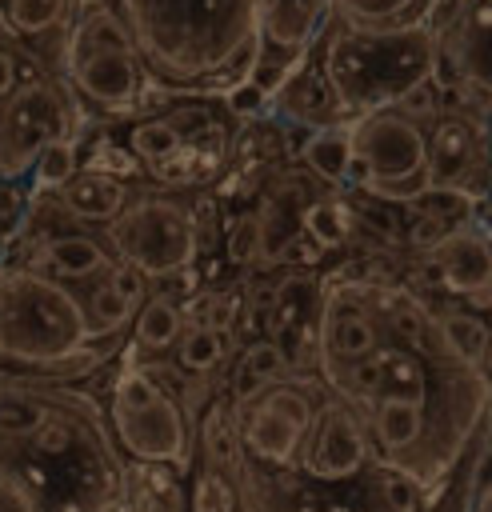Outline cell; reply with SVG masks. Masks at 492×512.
I'll list each match as a JSON object with an SVG mask.
<instances>
[{
    "mask_svg": "<svg viewBox=\"0 0 492 512\" xmlns=\"http://www.w3.org/2000/svg\"><path fill=\"white\" fill-rule=\"evenodd\" d=\"M92 340L84 304L32 268L0 272V356L12 364H68Z\"/></svg>",
    "mask_w": 492,
    "mask_h": 512,
    "instance_id": "cell-1",
    "label": "cell"
},
{
    "mask_svg": "<svg viewBox=\"0 0 492 512\" xmlns=\"http://www.w3.org/2000/svg\"><path fill=\"white\" fill-rule=\"evenodd\" d=\"M108 420L120 448L156 468H184L192 456V424L184 408L144 368H124L112 384Z\"/></svg>",
    "mask_w": 492,
    "mask_h": 512,
    "instance_id": "cell-2",
    "label": "cell"
},
{
    "mask_svg": "<svg viewBox=\"0 0 492 512\" xmlns=\"http://www.w3.org/2000/svg\"><path fill=\"white\" fill-rule=\"evenodd\" d=\"M364 164L360 184L380 200H416L428 188L424 132L404 116H372L352 132V164Z\"/></svg>",
    "mask_w": 492,
    "mask_h": 512,
    "instance_id": "cell-3",
    "label": "cell"
},
{
    "mask_svg": "<svg viewBox=\"0 0 492 512\" xmlns=\"http://www.w3.org/2000/svg\"><path fill=\"white\" fill-rule=\"evenodd\" d=\"M108 232H112V248L140 276H172V272L188 268L196 256L192 220L184 216V208H176L172 200H160V196H148V200L132 204L128 212H120L108 224Z\"/></svg>",
    "mask_w": 492,
    "mask_h": 512,
    "instance_id": "cell-4",
    "label": "cell"
},
{
    "mask_svg": "<svg viewBox=\"0 0 492 512\" xmlns=\"http://www.w3.org/2000/svg\"><path fill=\"white\" fill-rule=\"evenodd\" d=\"M312 400L308 392L292 384H272L264 396H256L248 408L236 412V436L240 448L268 464V468H292L300 456V444L312 428Z\"/></svg>",
    "mask_w": 492,
    "mask_h": 512,
    "instance_id": "cell-5",
    "label": "cell"
},
{
    "mask_svg": "<svg viewBox=\"0 0 492 512\" xmlns=\"http://www.w3.org/2000/svg\"><path fill=\"white\" fill-rule=\"evenodd\" d=\"M72 128L68 96L56 84H32L0 108V168H32L36 152Z\"/></svg>",
    "mask_w": 492,
    "mask_h": 512,
    "instance_id": "cell-6",
    "label": "cell"
},
{
    "mask_svg": "<svg viewBox=\"0 0 492 512\" xmlns=\"http://www.w3.org/2000/svg\"><path fill=\"white\" fill-rule=\"evenodd\" d=\"M372 460V444H368V428L360 424V416L348 408V404H324L316 416H312V428L300 444V456H296V468L312 480H324V484H340V480H352L368 468Z\"/></svg>",
    "mask_w": 492,
    "mask_h": 512,
    "instance_id": "cell-7",
    "label": "cell"
},
{
    "mask_svg": "<svg viewBox=\"0 0 492 512\" xmlns=\"http://www.w3.org/2000/svg\"><path fill=\"white\" fill-rule=\"evenodd\" d=\"M72 76H76V88L84 96H92L96 104H128L140 88L136 52H128V48L80 52L72 60Z\"/></svg>",
    "mask_w": 492,
    "mask_h": 512,
    "instance_id": "cell-8",
    "label": "cell"
},
{
    "mask_svg": "<svg viewBox=\"0 0 492 512\" xmlns=\"http://www.w3.org/2000/svg\"><path fill=\"white\" fill-rule=\"evenodd\" d=\"M432 252L452 292L472 296V300H484L492 292V248L476 232H448Z\"/></svg>",
    "mask_w": 492,
    "mask_h": 512,
    "instance_id": "cell-9",
    "label": "cell"
},
{
    "mask_svg": "<svg viewBox=\"0 0 492 512\" xmlns=\"http://www.w3.org/2000/svg\"><path fill=\"white\" fill-rule=\"evenodd\" d=\"M368 428H372L376 444H380L396 464H404V460L424 444V432H428V404H412V400H376Z\"/></svg>",
    "mask_w": 492,
    "mask_h": 512,
    "instance_id": "cell-10",
    "label": "cell"
},
{
    "mask_svg": "<svg viewBox=\"0 0 492 512\" xmlns=\"http://www.w3.org/2000/svg\"><path fill=\"white\" fill-rule=\"evenodd\" d=\"M52 408H56V400H48L44 392H36V388H0V444H28L40 428H44V420L52 416Z\"/></svg>",
    "mask_w": 492,
    "mask_h": 512,
    "instance_id": "cell-11",
    "label": "cell"
},
{
    "mask_svg": "<svg viewBox=\"0 0 492 512\" xmlns=\"http://www.w3.org/2000/svg\"><path fill=\"white\" fill-rule=\"evenodd\" d=\"M60 200L72 216L84 220H116L124 208V184L104 172H80L68 184H60Z\"/></svg>",
    "mask_w": 492,
    "mask_h": 512,
    "instance_id": "cell-12",
    "label": "cell"
},
{
    "mask_svg": "<svg viewBox=\"0 0 492 512\" xmlns=\"http://www.w3.org/2000/svg\"><path fill=\"white\" fill-rule=\"evenodd\" d=\"M324 348L328 356H340L344 364H356L364 356H372L376 344V324L364 312H340L324 324Z\"/></svg>",
    "mask_w": 492,
    "mask_h": 512,
    "instance_id": "cell-13",
    "label": "cell"
},
{
    "mask_svg": "<svg viewBox=\"0 0 492 512\" xmlns=\"http://www.w3.org/2000/svg\"><path fill=\"white\" fill-rule=\"evenodd\" d=\"M472 148H468V128L460 120H444L436 128V140H432V152H428V188H444L452 180H460V168L468 164Z\"/></svg>",
    "mask_w": 492,
    "mask_h": 512,
    "instance_id": "cell-14",
    "label": "cell"
},
{
    "mask_svg": "<svg viewBox=\"0 0 492 512\" xmlns=\"http://www.w3.org/2000/svg\"><path fill=\"white\" fill-rule=\"evenodd\" d=\"M180 336H184V312H180V304H172L164 296L144 300V308L136 316V344L148 348V352H160V348L180 344Z\"/></svg>",
    "mask_w": 492,
    "mask_h": 512,
    "instance_id": "cell-15",
    "label": "cell"
},
{
    "mask_svg": "<svg viewBox=\"0 0 492 512\" xmlns=\"http://www.w3.org/2000/svg\"><path fill=\"white\" fill-rule=\"evenodd\" d=\"M440 344L448 356H456L460 364H480L488 356V344H492V332L480 316L472 312H448L440 320Z\"/></svg>",
    "mask_w": 492,
    "mask_h": 512,
    "instance_id": "cell-16",
    "label": "cell"
},
{
    "mask_svg": "<svg viewBox=\"0 0 492 512\" xmlns=\"http://www.w3.org/2000/svg\"><path fill=\"white\" fill-rule=\"evenodd\" d=\"M44 260L60 276H76V280L80 276H92V272H100L108 264L104 248L96 240H88V236H56V240H48L44 244Z\"/></svg>",
    "mask_w": 492,
    "mask_h": 512,
    "instance_id": "cell-17",
    "label": "cell"
},
{
    "mask_svg": "<svg viewBox=\"0 0 492 512\" xmlns=\"http://www.w3.org/2000/svg\"><path fill=\"white\" fill-rule=\"evenodd\" d=\"M224 352H228V332H216L208 324H192L180 336V352L176 356H180V368L204 376V372H212L224 360Z\"/></svg>",
    "mask_w": 492,
    "mask_h": 512,
    "instance_id": "cell-18",
    "label": "cell"
},
{
    "mask_svg": "<svg viewBox=\"0 0 492 512\" xmlns=\"http://www.w3.org/2000/svg\"><path fill=\"white\" fill-rule=\"evenodd\" d=\"M304 160L324 180H344L348 168H352V136H344V132H316L304 144Z\"/></svg>",
    "mask_w": 492,
    "mask_h": 512,
    "instance_id": "cell-19",
    "label": "cell"
},
{
    "mask_svg": "<svg viewBox=\"0 0 492 512\" xmlns=\"http://www.w3.org/2000/svg\"><path fill=\"white\" fill-rule=\"evenodd\" d=\"M28 176H32L36 188H60V184H68V180L76 176V144H72V136L44 144V148L36 152Z\"/></svg>",
    "mask_w": 492,
    "mask_h": 512,
    "instance_id": "cell-20",
    "label": "cell"
},
{
    "mask_svg": "<svg viewBox=\"0 0 492 512\" xmlns=\"http://www.w3.org/2000/svg\"><path fill=\"white\" fill-rule=\"evenodd\" d=\"M64 8L68 0H8L4 4V20L24 32V36H36V32H48L64 20Z\"/></svg>",
    "mask_w": 492,
    "mask_h": 512,
    "instance_id": "cell-21",
    "label": "cell"
},
{
    "mask_svg": "<svg viewBox=\"0 0 492 512\" xmlns=\"http://www.w3.org/2000/svg\"><path fill=\"white\" fill-rule=\"evenodd\" d=\"M128 144L140 160H152V164H164L168 156H176L180 148V132L172 120H144L128 132Z\"/></svg>",
    "mask_w": 492,
    "mask_h": 512,
    "instance_id": "cell-22",
    "label": "cell"
},
{
    "mask_svg": "<svg viewBox=\"0 0 492 512\" xmlns=\"http://www.w3.org/2000/svg\"><path fill=\"white\" fill-rule=\"evenodd\" d=\"M84 312H88V328H92V336H96V332H116V328H124V324L136 316V304H128V300L104 280V284L88 296Z\"/></svg>",
    "mask_w": 492,
    "mask_h": 512,
    "instance_id": "cell-23",
    "label": "cell"
},
{
    "mask_svg": "<svg viewBox=\"0 0 492 512\" xmlns=\"http://www.w3.org/2000/svg\"><path fill=\"white\" fill-rule=\"evenodd\" d=\"M76 44H80V52H96V48H128V52H136L132 36H128V32L120 28V20L108 16V12L88 16L84 28L76 32Z\"/></svg>",
    "mask_w": 492,
    "mask_h": 512,
    "instance_id": "cell-24",
    "label": "cell"
},
{
    "mask_svg": "<svg viewBox=\"0 0 492 512\" xmlns=\"http://www.w3.org/2000/svg\"><path fill=\"white\" fill-rule=\"evenodd\" d=\"M304 228H308V236H312L316 244H324V248L340 244L344 232H348L344 212H340L336 204H328V200H320V204H312V208L304 212Z\"/></svg>",
    "mask_w": 492,
    "mask_h": 512,
    "instance_id": "cell-25",
    "label": "cell"
},
{
    "mask_svg": "<svg viewBox=\"0 0 492 512\" xmlns=\"http://www.w3.org/2000/svg\"><path fill=\"white\" fill-rule=\"evenodd\" d=\"M0 512H44L32 484L16 468H4V464H0Z\"/></svg>",
    "mask_w": 492,
    "mask_h": 512,
    "instance_id": "cell-26",
    "label": "cell"
},
{
    "mask_svg": "<svg viewBox=\"0 0 492 512\" xmlns=\"http://www.w3.org/2000/svg\"><path fill=\"white\" fill-rule=\"evenodd\" d=\"M400 116L404 120H420V116H432L436 112V92H432V84L428 80H416V84H408L404 92H400Z\"/></svg>",
    "mask_w": 492,
    "mask_h": 512,
    "instance_id": "cell-27",
    "label": "cell"
},
{
    "mask_svg": "<svg viewBox=\"0 0 492 512\" xmlns=\"http://www.w3.org/2000/svg\"><path fill=\"white\" fill-rule=\"evenodd\" d=\"M444 236H448V224H444L440 216L412 208V220H408V240H412V248H436Z\"/></svg>",
    "mask_w": 492,
    "mask_h": 512,
    "instance_id": "cell-28",
    "label": "cell"
},
{
    "mask_svg": "<svg viewBox=\"0 0 492 512\" xmlns=\"http://www.w3.org/2000/svg\"><path fill=\"white\" fill-rule=\"evenodd\" d=\"M108 284L128 300V304H136L140 308V300H144V276L136 272V268H128V264H120V268H112V276H108Z\"/></svg>",
    "mask_w": 492,
    "mask_h": 512,
    "instance_id": "cell-29",
    "label": "cell"
},
{
    "mask_svg": "<svg viewBox=\"0 0 492 512\" xmlns=\"http://www.w3.org/2000/svg\"><path fill=\"white\" fill-rule=\"evenodd\" d=\"M256 248H260V224H256V220H244L240 232H232L228 252H232V260H252Z\"/></svg>",
    "mask_w": 492,
    "mask_h": 512,
    "instance_id": "cell-30",
    "label": "cell"
},
{
    "mask_svg": "<svg viewBox=\"0 0 492 512\" xmlns=\"http://www.w3.org/2000/svg\"><path fill=\"white\" fill-rule=\"evenodd\" d=\"M228 104H232L240 116H252V112H260V108H264V88H260V84H252V80H244V84H236V88H232Z\"/></svg>",
    "mask_w": 492,
    "mask_h": 512,
    "instance_id": "cell-31",
    "label": "cell"
},
{
    "mask_svg": "<svg viewBox=\"0 0 492 512\" xmlns=\"http://www.w3.org/2000/svg\"><path fill=\"white\" fill-rule=\"evenodd\" d=\"M392 328H396V336H404L408 344H420V336H424V324H420L416 312H396Z\"/></svg>",
    "mask_w": 492,
    "mask_h": 512,
    "instance_id": "cell-32",
    "label": "cell"
},
{
    "mask_svg": "<svg viewBox=\"0 0 492 512\" xmlns=\"http://www.w3.org/2000/svg\"><path fill=\"white\" fill-rule=\"evenodd\" d=\"M12 88H16V60L0 48V100H4Z\"/></svg>",
    "mask_w": 492,
    "mask_h": 512,
    "instance_id": "cell-33",
    "label": "cell"
},
{
    "mask_svg": "<svg viewBox=\"0 0 492 512\" xmlns=\"http://www.w3.org/2000/svg\"><path fill=\"white\" fill-rule=\"evenodd\" d=\"M16 212H20V196L8 184H0V224H12Z\"/></svg>",
    "mask_w": 492,
    "mask_h": 512,
    "instance_id": "cell-34",
    "label": "cell"
},
{
    "mask_svg": "<svg viewBox=\"0 0 492 512\" xmlns=\"http://www.w3.org/2000/svg\"><path fill=\"white\" fill-rule=\"evenodd\" d=\"M468 512H492V480H484L480 488H476V496H472V508Z\"/></svg>",
    "mask_w": 492,
    "mask_h": 512,
    "instance_id": "cell-35",
    "label": "cell"
},
{
    "mask_svg": "<svg viewBox=\"0 0 492 512\" xmlns=\"http://www.w3.org/2000/svg\"><path fill=\"white\" fill-rule=\"evenodd\" d=\"M92 512H132V504H128L124 496H104V500H100Z\"/></svg>",
    "mask_w": 492,
    "mask_h": 512,
    "instance_id": "cell-36",
    "label": "cell"
}]
</instances>
